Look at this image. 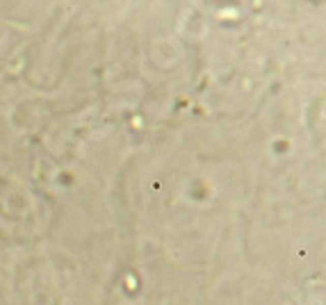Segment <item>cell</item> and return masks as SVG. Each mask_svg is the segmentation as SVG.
<instances>
[]
</instances>
